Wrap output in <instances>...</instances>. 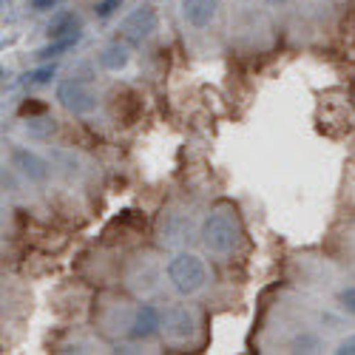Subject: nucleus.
<instances>
[{
    "label": "nucleus",
    "instance_id": "f257e3e1",
    "mask_svg": "<svg viewBox=\"0 0 355 355\" xmlns=\"http://www.w3.org/2000/svg\"><path fill=\"white\" fill-rule=\"evenodd\" d=\"M239 236H242L239 222H236V216H230L225 211H214L208 219L202 222V245L216 256L233 253V248L239 245Z\"/></svg>",
    "mask_w": 355,
    "mask_h": 355
},
{
    "label": "nucleus",
    "instance_id": "f03ea898",
    "mask_svg": "<svg viewBox=\"0 0 355 355\" xmlns=\"http://www.w3.org/2000/svg\"><path fill=\"white\" fill-rule=\"evenodd\" d=\"M168 279L182 295H193L205 287V282H208V270H205V261L199 256L180 253L168 261Z\"/></svg>",
    "mask_w": 355,
    "mask_h": 355
},
{
    "label": "nucleus",
    "instance_id": "7ed1b4c3",
    "mask_svg": "<svg viewBox=\"0 0 355 355\" xmlns=\"http://www.w3.org/2000/svg\"><path fill=\"white\" fill-rule=\"evenodd\" d=\"M57 100H60V105L69 114H77V116L92 114L97 108V94L80 80H63L57 85Z\"/></svg>",
    "mask_w": 355,
    "mask_h": 355
},
{
    "label": "nucleus",
    "instance_id": "20e7f679",
    "mask_svg": "<svg viewBox=\"0 0 355 355\" xmlns=\"http://www.w3.org/2000/svg\"><path fill=\"white\" fill-rule=\"evenodd\" d=\"M162 333L171 341H188L196 333V318L185 304H171L162 313Z\"/></svg>",
    "mask_w": 355,
    "mask_h": 355
},
{
    "label": "nucleus",
    "instance_id": "39448f33",
    "mask_svg": "<svg viewBox=\"0 0 355 355\" xmlns=\"http://www.w3.org/2000/svg\"><path fill=\"white\" fill-rule=\"evenodd\" d=\"M151 32H157V12L151 6L134 9L123 23H120V35L125 43H142Z\"/></svg>",
    "mask_w": 355,
    "mask_h": 355
},
{
    "label": "nucleus",
    "instance_id": "423d86ee",
    "mask_svg": "<svg viewBox=\"0 0 355 355\" xmlns=\"http://www.w3.org/2000/svg\"><path fill=\"white\" fill-rule=\"evenodd\" d=\"M12 165L32 182H46L49 180V162L43 157H37L35 151H28V148H20V145L12 148Z\"/></svg>",
    "mask_w": 355,
    "mask_h": 355
},
{
    "label": "nucleus",
    "instance_id": "0eeeda50",
    "mask_svg": "<svg viewBox=\"0 0 355 355\" xmlns=\"http://www.w3.org/2000/svg\"><path fill=\"white\" fill-rule=\"evenodd\" d=\"M219 12V0H182V15L193 28L211 26Z\"/></svg>",
    "mask_w": 355,
    "mask_h": 355
},
{
    "label": "nucleus",
    "instance_id": "6e6552de",
    "mask_svg": "<svg viewBox=\"0 0 355 355\" xmlns=\"http://www.w3.org/2000/svg\"><path fill=\"white\" fill-rule=\"evenodd\" d=\"M157 330H162V315L151 307V304H142L137 313H134V321H131V338H151Z\"/></svg>",
    "mask_w": 355,
    "mask_h": 355
},
{
    "label": "nucleus",
    "instance_id": "1a4fd4ad",
    "mask_svg": "<svg viewBox=\"0 0 355 355\" xmlns=\"http://www.w3.org/2000/svg\"><path fill=\"white\" fill-rule=\"evenodd\" d=\"M80 28H83L80 15H77V12H71V9H63V12H57V15L51 17V23H49V28H46V35H49L51 40H57V37H71V35H80Z\"/></svg>",
    "mask_w": 355,
    "mask_h": 355
},
{
    "label": "nucleus",
    "instance_id": "9d476101",
    "mask_svg": "<svg viewBox=\"0 0 355 355\" xmlns=\"http://www.w3.org/2000/svg\"><path fill=\"white\" fill-rule=\"evenodd\" d=\"M128 57H131L128 43L114 40V43H108V46L100 51V66L108 69V71H120V69L128 66Z\"/></svg>",
    "mask_w": 355,
    "mask_h": 355
},
{
    "label": "nucleus",
    "instance_id": "9b49d317",
    "mask_svg": "<svg viewBox=\"0 0 355 355\" xmlns=\"http://www.w3.org/2000/svg\"><path fill=\"white\" fill-rule=\"evenodd\" d=\"M77 40H80V35H71V37H57V40H51L49 46L37 49V60H51V57H57V54H63V51L74 49V46H77Z\"/></svg>",
    "mask_w": 355,
    "mask_h": 355
},
{
    "label": "nucleus",
    "instance_id": "f8f14e48",
    "mask_svg": "<svg viewBox=\"0 0 355 355\" xmlns=\"http://www.w3.org/2000/svg\"><path fill=\"white\" fill-rule=\"evenodd\" d=\"M54 63H46V66H40V69H35L32 74H28V83H35V85H46V83H51V77H54Z\"/></svg>",
    "mask_w": 355,
    "mask_h": 355
},
{
    "label": "nucleus",
    "instance_id": "ddd939ff",
    "mask_svg": "<svg viewBox=\"0 0 355 355\" xmlns=\"http://www.w3.org/2000/svg\"><path fill=\"white\" fill-rule=\"evenodd\" d=\"M123 3H125V0H100V3H97V17H103V20L111 17Z\"/></svg>",
    "mask_w": 355,
    "mask_h": 355
},
{
    "label": "nucleus",
    "instance_id": "4468645a",
    "mask_svg": "<svg viewBox=\"0 0 355 355\" xmlns=\"http://www.w3.org/2000/svg\"><path fill=\"white\" fill-rule=\"evenodd\" d=\"M338 302H341V307H344L349 315H355V287L341 290V293H338Z\"/></svg>",
    "mask_w": 355,
    "mask_h": 355
},
{
    "label": "nucleus",
    "instance_id": "2eb2a0df",
    "mask_svg": "<svg viewBox=\"0 0 355 355\" xmlns=\"http://www.w3.org/2000/svg\"><path fill=\"white\" fill-rule=\"evenodd\" d=\"M336 352H338V355H355V338H347V341H341Z\"/></svg>",
    "mask_w": 355,
    "mask_h": 355
},
{
    "label": "nucleus",
    "instance_id": "dca6fc26",
    "mask_svg": "<svg viewBox=\"0 0 355 355\" xmlns=\"http://www.w3.org/2000/svg\"><path fill=\"white\" fill-rule=\"evenodd\" d=\"M40 111H46V105H40V103H26V105L20 108L23 116H26V114H40Z\"/></svg>",
    "mask_w": 355,
    "mask_h": 355
},
{
    "label": "nucleus",
    "instance_id": "f3484780",
    "mask_svg": "<svg viewBox=\"0 0 355 355\" xmlns=\"http://www.w3.org/2000/svg\"><path fill=\"white\" fill-rule=\"evenodd\" d=\"M28 3H32V9H40L43 12V9H51L57 0H28Z\"/></svg>",
    "mask_w": 355,
    "mask_h": 355
},
{
    "label": "nucleus",
    "instance_id": "a211bd4d",
    "mask_svg": "<svg viewBox=\"0 0 355 355\" xmlns=\"http://www.w3.org/2000/svg\"><path fill=\"white\" fill-rule=\"evenodd\" d=\"M270 6H284V3H290V0H268Z\"/></svg>",
    "mask_w": 355,
    "mask_h": 355
}]
</instances>
